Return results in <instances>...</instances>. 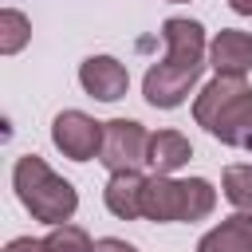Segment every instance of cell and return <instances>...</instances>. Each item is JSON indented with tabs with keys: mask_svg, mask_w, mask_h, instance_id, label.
<instances>
[{
	"mask_svg": "<svg viewBox=\"0 0 252 252\" xmlns=\"http://www.w3.org/2000/svg\"><path fill=\"white\" fill-rule=\"evenodd\" d=\"M201 79V67H177L169 59H158L146 67V79H142V98L154 106V110H173L181 106L193 87Z\"/></svg>",
	"mask_w": 252,
	"mask_h": 252,
	"instance_id": "obj_4",
	"label": "cell"
},
{
	"mask_svg": "<svg viewBox=\"0 0 252 252\" xmlns=\"http://www.w3.org/2000/svg\"><path fill=\"white\" fill-rule=\"evenodd\" d=\"M217 209V189L205 177H181V224L205 220Z\"/></svg>",
	"mask_w": 252,
	"mask_h": 252,
	"instance_id": "obj_13",
	"label": "cell"
},
{
	"mask_svg": "<svg viewBox=\"0 0 252 252\" xmlns=\"http://www.w3.org/2000/svg\"><path fill=\"white\" fill-rule=\"evenodd\" d=\"M142 193H146L142 169L110 173V181H106V189H102V205H106V213L118 217V220H138V217H142Z\"/></svg>",
	"mask_w": 252,
	"mask_h": 252,
	"instance_id": "obj_9",
	"label": "cell"
},
{
	"mask_svg": "<svg viewBox=\"0 0 252 252\" xmlns=\"http://www.w3.org/2000/svg\"><path fill=\"white\" fill-rule=\"evenodd\" d=\"M228 8H232L236 16H252V0H228Z\"/></svg>",
	"mask_w": 252,
	"mask_h": 252,
	"instance_id": "obj_19",
	"label": "cell"
},
{
	"mask_svg": "<svg viewBox=\"0 0 252 252\" xmlns=\"http://www.w3.org/2000/svg\"><path fill=\"white\" fill-rule=\"evenodd\" d=\"M51 142L71 161H91L102 150V122H94L83 110H59L51 122Z\"/></svg>",
	"mask_w": 252,
	"mask_h": 252,
	"instance_id": "obj_5",
	"label": "cell"
},
{
	"mask_svg": "<svg viewBox=\"0 0 252 252\" xmlns=\"http://www.w3.org/2000/svg\"><path fill=\"white\" fill-rule=\"evenodd\" d=\"M4 252H47V244L35 240V236H16V240L4 244Z\"/></svg>",
	"mask_w": 252,
	"mask_h": 252,
	"instance_id": "obj_17",
	"label": "cell"
},
{
	"mask_svg": "<svg viewBox=\"0 0 252 252\" xmlns=\"http://www.w3.org/2000/svg\"><path fill=\"white\" fill-rule=\"evenodd\" d=\"M142 217L158 220V224H177L181 220V181L154 173L146 177V193H142Z\"/></svg>",
	"mask_w": 252,
	"mask_h": 252,
	"instance_id": "obj_10",
	"label": "cell"
},
{
	"mask_svg": "<svg viewBox=\"0 0 252 252\" xmlns=\"http://www.w3.org/2000/svg\"><path fill=\"white\" fill-rule=\"evenodd\" d=\"M169 4H185V0H169Z\"/></svg>",
	"mask_w": 252,
	"mask_h": 252,
	"instance_id": "obj_20",
	"label": "cell"
},
{
	"mask_svg": "<svg viewBox=\"0 0 252 252\" xmlns=\"http://www.w3.org/2000/svg\"><path fill=\"white\" fill-rule=\"evenodd\" d=\"M79 87L98 102H118L130 91V71L114 55H87L79 63Z\"/></svg>",
	"mask_w": 252,
	"mask_h": 252,
	"instance_id": "obj_7",
	"label": "cell"
},
{
	"mask_svg": "<svg viewBox=\"0 0 252 252\" xmlns=\"http://www.w3.org/2000/svg\"><path fill=\"white\" fill-rule=\"evenodd\" d=\"M12 189L20 197V205L32 213V220L39 224H67L79 209V193L67 177H59L39 154H24L12 165Z\"/></svg>",
	"mask_w": 252,
	"mask_h": 252,
	"instance_id": "obj_2",
	"label": "cell"
},
{
	"mask_svg": "<svg viewBox=\"0 0 252 252\" xmlns=\"http://www.w3.org/2000/svg\"><path fill=\"white\" fill-rule=\"evenodd\" d=\"M94 252H138V248L122 236H102V240H94Z\"/></svg>",
	"mask_w": 252,
	"mask_h": 252,
	"instance_id": "obj_18",
	"label": "cell"
},
{
	"mask_svg": "<svg viewBox=\"0 0 252 252\" xmlns=\"http://www.w3.org/2000/svg\"><path fill=\"white\" fill-rule=\"evenodd\" d=\"M43 244H47V252H94V240H91V232L83 228V224H55L47 236H43Z\"/></svg>",
	"mask_w": 252,
	"mask_h": 252,
	"instance_id": "obj_16",
	"label": "cell"
},
{
	"mask_svg": "<svg viewBox=\"0 0 252 252\" xmlns=\"http://www.w3.org/2000/svg\"><path fill=\"white\" fill-rule=\"evenodd\" d=\"M189 158H193V146H189V138L181 130H158V134H150V158H146V165L154 173L173 177L181 165H189Z\"/></svg>",
	"mask_w": 252,
	"mask_h": 252,
	"instance_id": "obj_12",
	"label": "cell"
},
{
	"mask_svg": "<svg viewBox=\"0 0 252 252\" xmlns=\"http://www.w3.org/2000/svg\"><path fill=\"white\" fill-rule=\"evenodd\" d=\"M193 118L217 142L232 150H252V87L244 75H213L197 98Z\"/></svg>",
	"mask_w": 252,
	"mask_h": 252,
	"instance_id": "obj_1",
	"label": "cell"
},
{
	"mask_svg": "<svg viewBox=\"0 0 252 252\" xmlns=\"http://www.w3.org/2000/svg\"><path fill=\"white\" fill-rule=\"evenodd\" d=\"M220 193L236 213H252V161H236L220 177Z\"/></svg>",
	"mask_w": 252,
	"mask_h": 252,
	"instance_id": "obj_14",
	"label": "cell"
},
{
	"mask_svg": "<svg viewBox=\"0 0 252 252\" xmlns=\"http://www.w3.org/2000/svg\"><path fill=\"white\" fill-rule=\"evenodd\" d=\"M161 43H165V55L169 63L177 67H205L209 59V39H205V28L197 20H185V16H173L161 24Z\"/></svg>",
	"mask_w": 252,
	"mask_h": 252,
	"instance_id": "obj_6",
	"label": "cell"
},
{
	"mask_svg": "<svg viewBox=\"0 0 252 252\" xmlns=\"http://www.w3.org/2000/svg\"><path fill=\"white\" fill-rule=\"evenodd\" d=\"M150 158V130L134 118H110L102 122V150L98 161L110 173H126V169H142Z\"/></svg>",
	"mask_w": 252,
	"mask_h": 252,
	"instance_id": "obj_3",
	"label": "cell"
},
{
	"mask_svg": "<svg viewBox=\"0 0 252 252\" xmlns=\"http://www.w3.org/2000/svg\"><path fill=\"white\" fill-rule=\"evenodd\" d=\"M209 67L217 75H248L252 71V35L240 28H220L209 39Z\"/></svg>",
	"mask_w": 252,
	"mask_h": 252,
	"instance_id": "obj_8",
	"label": "cell"
},
{
	"mask_svg": "<svg viewBox=\"0 0 252 252\" xmlns=\"http://www.w3.org/2000/svg\"><path fill=\"white\" fill-rule=\"evenodd\" d=\"M32 39V20L20 8H4L0 12V55H20Z\"/></svg>",
	"mask_w": 252,
	"mask_h": 252,
	"instance_id": "obj_15",
	"label": "cell"
},
{
	"mask_svg": "<svg viewBox=\"0 0 252 252\" xmlns=\"http://www.w3.org/2000/svg\"><path fill=\"white\" fill-rule=\"evenodd\" d=\"M197 252H252V213H232L213 224L197 240Z\"/></svg>",
	"mask_w": 252,
	"mask_h": 252,
	"instance_id": "obj_11",
	"label": "cell"
}]
</instances>
